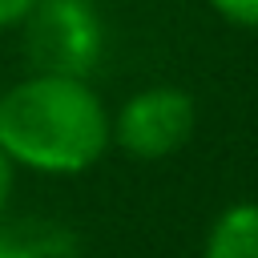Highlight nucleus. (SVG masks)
Wrapping results in <instances>:
<instances>
[{
  "label": "nucleus",
  "mask_w": 258,
  "mask_h": 258,
  "mask_svg": "<svg viewBox=\"0 0 258 258\" xmlns=\"http://www.w3.org/2000/svg\"><path fill=\"white\" fill-rule=\"evenodd\" d=\"M206 4L214 8L218 20L246 28V32H258V0H206Z\"/></svg>",
  "instance_id": "obj_6"
},
{
  "label": "nucleus",
  "mask_w": 258,
  "mask_h": 258,
  "mask_svg": "<svg viewBox=\"0 0 258 258\" xmlns=\"http://www.w3.org/2000/svg\"><path fill=\"white\" fill-rule=\"evenodd\" d=\"M113 145V113L85 77L28 73L0 93V149L16 169L77 177Z\"/></svg>",
  "instance_id": "obj_1"
},
{
  "label": "nucleus",
  "mask_w": 258,
  "mask_h": 258,
  "mask_svg": "<svg viewBox=\"0 0 258 258\" xmlns=\"http://www.w3.org/2000/svg\"><path fill=\"white\" fill-rule=\"evenodd\" d=\"M12 189H16V165H12V157L0 149V218H8Z\"/></svg>",
  "instance_id": "obj_7"
},
{
  "label": "nucleus",
  "mask_w": 258,
  "mask_h": 258,
  "mask_svg": "<svg viewBox=\"0 0 258 258\" xmlns=\"http://www.w3.org/2000/svg\"><path fill=\"white\" fill-rule=\"evenodd\" d=\"M32 4H36V0H0V32L16 28V24L24 20V12H28Z\"/></svg>",
  "instance_id": "obj_8"
},
{
  "label": "nucleus",
  "mask_w": 258,
  "mask_h": 258,
  "mask_svg": "<svg viewBox=\"0 0 258 258\" xmlns=\"http://www.w3.org/2000/svg\"><path fill=\"white\" fill-rule=\"evenodd\" d=\"M16 28L32 73L85 81L101 64L109 40V24L97 0H36Z\"/></svg>",
  "instance_id": "obj_2"
},
{
  "label": "nucleus",
  "mask_w": 258,
  "mask_h": 258,
  "mask_svg": "<svg viewBox=\"0 0 258 258\" xmlns=\"http://www.w3.org/2000/svg\"><path fill=\"white\" fill-rule=\"evenodd\" d=\"M202 258H258V202L226 206L206 230Z\"/></svg>",
  "instance_id": "obj_4"
},
{
  "label": "nucleus",
  "mask_w": 258,
  "mask_h": 258,
  "mask_svg": "<svg viewBox=\"0 0 258 258\" xmlns=\"http://www.w3.org/2000/svg\"><path fill=\"white\" fill-rule=\"evenodd\" d=\"M0 258H73V238L52 222L0 218Z\"/></svg>",
  "instance_id": "obj_5"
},
{
  "label": "nucleus",
  "mask_w": 258,
  "mask_h": 258,
  "mask_svg": "<svg viewBox=\"0 0 258 258\" xmlns=\"http://www.w3.org/2000/svg\"><path fill=\"white\" fill-rule=\"evenodd\" d=\"M198 129V105L177 85H145L129 93L113 113V145L133 161H165L189 145Z\"/></svg>",
  "instance_id": "obj_3"
}]
</instances>
